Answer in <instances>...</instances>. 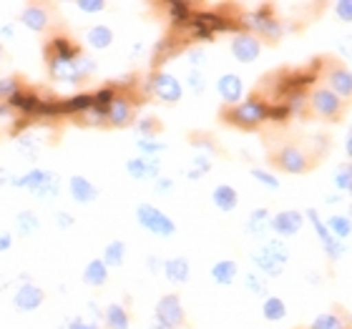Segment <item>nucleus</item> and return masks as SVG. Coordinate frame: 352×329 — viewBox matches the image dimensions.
Listing matches in <instances>:
<instances>
[{"mask_svg":"<svg viewBox=\"0 0 352 329\" xmlns=\"http://www.w3.org/2000/svg\"><path fill=\"white\" fill-rule=\"evenodd\" d=\"M21 23L28 30H36V33H43L51 23V15H48V8L41 5V3H30V5L23 8L21 13Z\"/></svg>","mask_w":352,"mask_h":329,"instance_id":"17","label":"nucleus"},{"mask_svg":"<svg viewBox=\"0 0 352 329\" xmlns=\"http://www.w3.org/2000/svg\"><path fill=\"white\" fill-rule=\"evenodd\" d=\"M244 286H247V289H250L252 294H257V297H267V279L257 277L254 271L244 277Z\"/></svg>","mask_w":352,"mask_h":329,"instance_id":"40","label":"nucleus"},{"mask_svg":"<svg viewBox=\"0 0 352 329\" xmlns=\"http://www.w3.org/2000/svg\"><path fill=\"white\" fill-rule=\"evenodd\" d=\"M305 216L309 219V224L315 227V231H317V236H320V244H322V249H324V254L330 256L332 262H338V259H342V254H345V249H342V242H338L335 236L327 231V227H324V221L317 216V212L315 209H307L305 212Z\"/></svg>","mask_w":352,"mask_h":329,"instance_id":"12","label":"nucleus"},{"mask_svg":"<svg viewBox=\"0 0 352 329\" xmlns=\"http://www.w3.org/2000/svg\"><path fill=\"white\" fill-rule=\"evenodd\" d=\"M162 271L171 284H186L191 274V264L186 256H174V259H166V262H164Z\"/></svg>","mask_w":352,"mask_h":329,"instance_id":"20","label":"nucleus"},{"mask_svg":"<svg viewBox=\"0 0 352 329\" xmlns=\"http://www.w3.org/2000/svg\"><path fill=\"white\" fill-rule=\"evenodd\" d=\"M217 91H219V95L229 106H236L239 98L244 95V83L236 73H224L219 81H217Z\"/></svg>","mask_w":352,"mask_h":329,"instance_id":"18","label":"nucleus"},{"mask_svg":"<svg viewBox=\"0 0 352 329\" xmlns=\"http://www.w3.org/2000/svg\"><path fill=\"white\" fill-rule=\"evenodd\" d=\"M186 86L194 91V93H204L206 91V78H204V73L201 71H191L189 73V78H186Z\"/></svg>","mask_w":352,"mask_h":329,"instance_id":"45","label":"nucleus"},{"mask_svg":"<svg viewBox=\"0 0 352 329\" xmlns=\"http://www.w3.org/2000/svg\"><path fill=\"white\" fill-rule=\"evenodd\" d=\"M126 174L133 181H156L162 176V161L156 156H139L126 161Z\"/></svg>","mask_w":352,"mask_h":329,"instance_id":"10","label":"nucleus"},{"mask_svg":"<svg viewBox=\"0 0 352 329\" xmlns=\"http://www.w3.org/2000/svg\"><path fill=\"white\" fill-rule=\"evenodd\" d=\"M10 186H18V189L30 191V194H33L36 198H41V201L56 198L60 194L58 174L45 171V168H33V171H28V174L13 176V179H10Z\"/></svg>","mask_w":352,"mask_h":329,"instance_id":"1","label":"nucleus"},{"mask_svg":"<svg viewBox=\"0 0 352 329\" xmlns=\"http://www.w3.org/2000/svg\"><path fill=\"white\" fill-rule=\"evenodd\" d=\"M0 36H3V38H13L15 36V28H13V25H3V28H0Z\"/></svg>","mask_w":352,"mask_h":329,"instance_id":"57","label":"nucleus"},{"mask_svg":"<svg viewBox=\"0 0 352 329\" xmlns=\"http://www.w3.org/2000/svg\"><path fill=\"white\" fill-rule=\"evenodd\" d=\"M56 224H58L60 229H71L76 224V219L68 212H58L56 214Z\"/></svg>","mask_w":352,"mask_h":329,"instance_id":"52","label":"nucleus"},{"mask_svg":"<svg viewBox=\"0 0 352 329\" xmlns=\"http://www.w3.org/2000/svg\"><path fill=\"white\" fill-rule=\"evenodd\" d=\"M270 219L272 214L270 209H257V212L250 214V219H247V231L252 236H264L270 231Z\"/></svg>","mask_w":352,"mask_h":329,"instance_id":"31","label":"nucleus"},{"mask_svg":"<svg viewBox=\"0 0 352 329\" xmlns=\"http://www.w3.org/2000/svg\"><path fill=\"white\" fill-rule=\"evenodd\" d=\"M335 13L340 15V21L342 23H350L352 21V0H340L338 5H335Z\"/></svg>","mask_w":352,"mask_h":329,"instance_id":"48","label":"nucleus"},{"mask_svg":"<svg viewBox=\"0 0 352 329\" xmlns=\"http://www.w3.org/2000/svg\"><path fill=\"white\" fill-rule=\"evenodd\" d=\"M252 176L257 179L259 183H262L264 189H270V191H277L282 183H279V179L274 174H270V171H264V168H252Z\"/></svg>","mask_w":352,"mask_h":329,"instance_id":"39","label":"nucleus"},{"mask_svg":"<svg viewBox=\"0 0 352 329\" xmlns=\"http://www.w3.org/2000/svg\"><path fill=\"white\" fill-rule=\"evenodd\" d=\"M166 10H169V18L176 23V25H186L191 18V5L189 3H184V0H176V3H169L166 5Z\"/></svg>","mask_w":352,"mask_h":329,"instance_id":"37","label":"nucleus"},{"mask_svg":"<svg viewBox=\"0 0 352 329\" xmlns=\"http://www.w3.org/2000/svg\"><path fill=\"white\" fill-rule=\"evenodd\" d=\"M109 282V269H106V264L101 259H91L86 264V269H83V284L88 286H103Z\"/></svg>","mask_w":352,"mask_h":329,"instance_id":"27","label":"nucleus"},{"mask_svg":"<svg viewBox=\"0 0 352 329\" xmlns=\"http://www.w3.org/2000/svg\"><path fill=\"white\" fill-rule=\"evenodd\" d=\"M191 168H197L199 174H206V171L212 168V156L197 154V159H194V166H191Z\"/></svg>","mask_w":352,"mask_h":329,"instance_id":"50","label":"nucleus"},{"mask_svg":"<svg viewBox=\"0 0 352 329\" xmlns=\"http://www.w3.org/2000/svg\"><path fill=\"white\" fill-rule=\"evenodd\" d=\"M94 106V93H78L71 98L58 101V116H71V113H83Z\"/></svg>","mask_w":352,"mask_h":329,"instance_id":"25","label":"nucleus"},{"mask_svg":"<svg viewBox=\"0 0 352 329\" xmlns=\"http://www.w3.org/2000/svg\"><path fill=\"white\" fill-rule=\"evenodd\" d=\"M154 322L164 324L166 329H179L186 324V312H184V304L179 294H166V297L159 299Z\"/></svg>","mask_w":352,"mask_h":329,"instance_id":"8","label":"nucleus"},{"mask_svg":"<svg viewBox=\"0 0 352 329\" xmlns=\"http://www.w3.org/2000/svg\"><path fill=\"white\" fill-rule=\"evenodd\" d=\"M174 51H176V45L171 43L169 38H166V41H162V43H159V45L154 48V63H164V60L169 58V56H171Z\"/></svg>","mask_w":352,"mask_h":329,"instance_id":"44","label":"nucleus"},{"mask_svg":"<svg viewBox=\"0 0 352 329\" xmlns=\"http://www.w3.org/2000/svg\"><path fill=\"white\" fill-rule=\"evenodd\" d=\"M21 81L15 76H8V78H0V103H8V98H13L18 91H21Z\"/></svg>","mask_w":352,"mask_h":329,"instance_id":"38","label":"nucleus"},{"mask_svg":"<svg viewBox=\"0 0 352 329\" xmlns=\"http://www.w3.org/2000/svg\"><path fill=\"white\" fill-rule=\"evenodd\" d=\"M236 274H239V264L234 259H221L212 266V279L221 286H232L234 284Z\"/></svg>","mask_w":352,"mask_h":329,"instance_id":"23","label":"nucleus"},{"mask_svg":"<svg viewBox=\"0 0 352 329\" xmlns=\"http://www.w3.org/2000/svg\"><path fill=\"white\" fill-rule=\"evenodd\" d=\"M146 266H148V271H151V274H159V271H162V266H164V262L159 259V256H148Z\"/></svg>","mask_w":352,"mask_h":329,"instance_id":"53","label":"nucleus"},{"mask_svg":"<svg viewBox=\"0 0 352 329\" xmlns=\"http://www.w3.org/2000/svg\"><path fill=\"white\" fill-rule=\"evenodd\" d=\"M10 179H13V176L8 174L6 168H0V186H6V183H10Z\"/></svg>","mask_w":352,"mask_h":329,"instance_id":"58","label":"nucleus"},{"mask_svg":"<svg viewBox=\"0 0 352 329\" xmlns=\"http://www.w3.org/2000/svg\"><path fill=\"white\" fill-rule=\"evenodd\" d=\"M148 86H151V93L164 103H179L184 95V86L179 83V78H174L171 73H164V71H156Z\"/></svg>","mask_w":352,"mask_h":329,"instance_id":"9","label":"nucleus"},{"mask_svg":"<svg viewBox=\"0 0 352 329\" xmlns=\"http://www.w3.org/2000/svg\"><path fill=\"white\" fill-rule=\"evenodd\" d=\"M262 315L267 322H282L287 317V304L279 297H264V304H262Z\"/></svg>","mask_w":352,"mask_h":329,"instance_id":"33","label":"nucleus"},{"mask_svg":"<svg viewBox=\"0 0 352 329\" xmlns=\"http://www.w3.org/2000/svg\"><path fill=\"white\" fill-rule=\"evenodd\" d=\"M48 73L51 78L60 83H78L81 76H78V68H76V60H48Z\"/></svg>","mask_w":352,"mask_h":329,"instance_id":"22","label":"nucleus"},{"mask_svg":"<svg viewBox=\"0 0 352 329\" xmlns=\"http://www.w3.org/2000/svg\"><path fill=\"white\" fill-rule=\"evenodd\" d=\"M101 319L106 329H129V312H126L124 304H116V302L103 309Z\"/></svg>","mask_w":352,"mask_h":329,"instance_id":"26","label":"nucleus"},{"mask_svg":"<svg viewBox=\"0 0 352 329\" xmlns=\"http://www.w3.org/2000/svg\"><path fill=\"white\" fill-rule=\"evenodd\" d=\"M10 247H13V234L3 231V234H0V251H8Z\"/></svg>","mask_w":352,"mask_h":329,"instance_id":"54","label":"nucleus"},{"mask_svg":"<svg viewBox=\"0 0 352 329\" xmlns=\"http://www.w3.org/2000/svg\"><path fill=\"white\" fill-rule=\"evenodd\" d=\"M171 189H174V179H169V176H159V179L154 181L156 194H169Z\"/></svg>","mask_w":352,"mask_h":329,"instance_id":"49","label":"nucleus"},{"mask_svg":"<svg viewBox=\"0 0 352 329\" xmlns=\"http://www.w3.org/2000/svg\"><path fill=\"white\" fill-rule=\"evenodd\" d=\"M0 63H3V45H0Z\"/></svg>","mask_w":352,"mask_h":329,"instance_id":"60","label":"nucleus"},{"mask_svg":"<svg viewBox=\"0 0 352 329\" xmlns=\"http://www.w3.org/2000/svg\"><path fill=\"white\" fill-rule=\"evenodd\" d=\"M212 198H214V206H217L219 212H234L236 206H239V194H236V189L234 186H229V183L217 186Z\"/></svg>","mask_w":352,"mask_h":329,"instance_id":"24","label":"nucleus"},{"mask_svg":"<svg viewBox=\"0 0 352 329\" xmlns=\"http://www.w3.org/2000/svg\"><path fill=\"white\" fill-rule=\"evenodd\" d=\"M302 227H305V214L297 212V209H285V212H277L270 219V229L279 236L300 234Z\"/></svg>","mask_w":352,"mask_h":329,"instance_id":"11","label":"nucleus"},{"mask_svg":"<svg viewBox=\"0 0 352 329\" xmlns=\"http://www.w3.org/2000/svg\"><path fill=\"white\" fill-rule=\"evenodd\" d=\"M43 302H45V292L36 284H21V289L13 297L15 309H21V312H36Z\"/></svg>","mask_w":352,"mask_h":329,"instance_id":"16","label":"nucleus"},{"mask_svg":"<svg viewBox=\"0 0 352 329\" xmlns=\"http://www.w3.org/2000/svg\"><path fill=\"white\" fill-rule=\"evenodd\" d=\"M239 25H247L250 30H254L252 36L257 38H267V41H279V36H282V25H279V21L274 18V15L270 13V5H262L257 10V13H252V15H244L242 21H239Z\"/></svg>","mask_w":352,"mask_h":329,"instance_id":"6","label":"nucleus"},{"mask_svg":"<svg viewBox=\"0 0 352 329\" xmlns=\"http://www.w3.org/2000/svg\"><path fill=\"white\" fill-rule=\"evenodd\" d=\"M159 128H162V124H159L156 118H151V116L136 121V131H139L141 136H156V131H159Z\"/></svg>","mask_w":352,"mask_h":329,"instance_id":"43","label":"nucleus"},{"mask_svg":"<svg viewBox=\"0 0 352 329\" xmlns=\"http://www.w3.org/2000/svg\"><path fill=\"white\" fill-rule=\"evenodd\" d=\"M86 307H88V312H94V315L98 317V319H101V317H103V309L98 307V304H96V302H88Z\"/></svg>","mask_w":352,"mask_h":329,"instance_id":"55","label":"nucleus"},{"mask_svg":"<svg viewBox=\"0 0 352 329\" xmlns=\"http://www.w3.org/2000/svg\"><path fill=\"white\" fill-rule=\"evenodd\" d=\"M38 103H41V98H38L36 93H30V91H25V88H21L13 98H8V106H10V109H18L21 113H25V116L36 113Z\"/></svg>","mask_w":352,"mask_h":329,"instance_id":"28","label":"nucleus"},{"mask_svg":"<svg viewBox=\"0 0 352 329\" xmlns=\"http://www.w3.org/2000/svg\"><path fill=\"white\" fill-rule=\"evenodd\" d=\"M38 229H41V221H38L36 212H21L18 216H15V234L18 236H30L36 234Z\"/></svg>","mask_w":352,"mask_h":329,"instance_id":"34","label":"nucleus"},{"mask_svg":"<svg viewBox=\"0 0 352 329\" xmlns=\"http://www.w3.org/2000/svg\"><path fill=\"white\" fill-rule=\"evenodd\" d=\"M136 148L141 151V156H159L166 151V141L156 139V136H141V139H136Z\"/></svg>","mask_w":352,"mask_h":329,"instance_id":"35","label":"nucleus"},{"mask_svg":"<svg viewBox=\"0 0 352 329\" xmlns=\"http://www.w3.org/2000/svg\"><path fill=\"white\" fill-rule=\"evenodd\" d=\"M63 329H101V327H98L96 322H88V319H81V317H71V319H66Z\"/></svg>","mask_w":352,"mask_h":329,"instance_id":"47","label":"nucleus"},{"mask_svg":"<svg viewBox=\"0 0 352 329\" xmlns=\"http://www.w3.org/2000/svg\"><path fill=\"white\" fill-rule=\"evenodd\" d=\"M81 56L78 45L74 41H68L66 36H56L45 45V60H76Z\"/></svg>","mask_w":352,"mask_h":329,"instance_id":"15","label":"nucleus"},{"mask_svg":"<svg viewBox=\"0 0 352 329\" xmlns=\"http://www.w3.org/2000/svg\"><path fill=\"white\" fill-rule=\"evenodd\" d=\"M307 101H309V109L315 111L320 118H324V121H340L342 109H345V101L338 98L327 88H315Z\"/></svg>","mask_w":352,"mask_h":329,"instance_id":"7","label":"nucleus"},{"mask_svg":"<svg viewBox=\"0 0 352 329\" xmlns=\"http://www.w3.org/2000/svg\"><path fill=\"white\" fill-rule=\"evenodd\" d=\"M224 121L232 126H239L244 131H252V128H259V126L267 121V103L257 95H252L247 101H239L236 106H229V109L221 111Z\"/></svg>","mask_w":352,"mask_h":329,"instance_id":"2","label":"nucleus"},{"mask_svg":"<svg viewBox=\"0 0 352 329\" xmlns=\"http://www.w3.org/2000/svg\"><path fill=\"white\" fill-rule=\"evenodd\" d=\"M335 186H338V189H342V191H350V186H352L350 163H345L342 168H338V171H335Z\"/></svg>","mask_w":352,"mask_h":329,"instance_id":"42","label":"nucleus"},{"mask_svg":"<svg viewBox=\"0 0 352 329\" xmlns=\"http://www.w3.org/2000/svg\"><path fill=\"white\" fill-rule=\"evenodd\" d=\"M324 227H327V231H330L338 242H345V239H350V234H352L350 216H345V214H335V216H330V219L324 221Z\"/></svg>","mask_w":352,"mask_h":329,"instance_id":"29","label":"nucleus"},{"mask_svg":"<svg viewBox=\"0 0 352 329\" xmlns=\"http://www.w3.org/2000/svg\"><path fill=\"white\" fill-rule=\"evenodd\" d=\"M201 176H204V174H199L197 168H186V179H189V181H199Z\"/></svg>","mask_w":352,"mask_h":329,"instance_id":"56","label":"nucleus"},{"mask_svg":"<svg viewBox=\"0 0 352 329\" xmlns=\"http://www.w3.org/2000/svg\"><path fill=\"white\" fill-rule=\"evenodd\" d=\"M106 124L116 126V128H124V126L133 124V106L126 95L116 93V98L109 103V109H106Z\"/></svg>","mask_w":352,"mask_h":329,"instance_id":"14","label":"nucleus"},{"mask_svg":"<svg viewBox=\"0 0 352 329\" xmlns=\"http://www.w3.org/2000/svg\"><path fill=\"white\" fill-rule=\"evenodd\" d=\"M232 53H234V58L239 63H252V60L259 58V53H262V43H259V38H254L252 33H236L232 38Z\"/></svg>","mask_w":352,"mask_h":329,"instance_id":"13","label":"nucleus"},{"mask_svg":"<svg viewBox=\"0 0 352 329\" xmlns=\"http://www.w3.org/2000/svg\"><path fill=\"white\" fill-rule=\"evenodd\" d=\"M272 166H277L285 174H307L312 168V159L297 144H285L272 154Z\"/></svg>","mask_w":352,"mask_h":329,"instance_id":"5","label":"nucleus"},{"mask_svg":"<svg viewBox=\"0 0 352 329\" xmlns=\"http://www.w3.org/2000/svg\"><path fill=\"white\" fill-rule=\"evenodd\" d=\"M136 221L141 224V229H146V231L162 236V239H169V236L176 234L174 219H169V214L162 212V209H156L154 204L136 206Z\"/></svg>","mask_w":352,"mask_h":329,"instance_id":"4","label":"nucleus"},{"mask_svg":"<svg viewBox=\"0 0 352 329\" xmlns=\"http://www.w3.org/2000/svg\"><path fill=\"white\" fill-rule=\"evenodd\" d=\"M86 41L91 48L103 51V48H109V45L113 43V30H111L109 25H94V28H88Z\"/></svg>","mask_w":352,"mask_h":329,"instance_id":"30","label":"nucleus"},{"mask_svg":"<svg viewBox=\"0 0 352 329\" xmlns=\"http://www.w3.org/2000/svg\"><path fill=\"white\" fill-rule=\"evenodd\" d=\"M76 68H78V76H81V81H86L88 76L96 73V63L94 58H88L86 53H81L78 58H76Z\"/></svg>","mask_w":352,"mask_h":329,"instance_id":"41","label":"nucleus"},{"mask_svg":"<svg viewBox=\"0 0 352 329\" xmlns=\"http://www.w3.org/2000/svg\"><path fill=\"white\" fill-rule=\"evenodd\" d=\"M76 8L83 13H101V10H106V3L103 0H78Z\"/></svg>","mask_w":352,"mask_h":329,"instance_id":"46","label":"nucleus"},{"mask_svg":"<svg viewBox=\"0 0 352 329\" xmlns=\"http://www.w3.org/2000/svg\"><path fill=\"white\" fill-rule=\"evenodd\" d=\"M151 329H166V327H164V324H159V322H154V324H151Z\"/></svg>","mask_w":352,"mask_h":329,"instance_id":"59","label":"nucleus"},{"mask_svg":"<svg viewBox=\"0 0 352 329\" xmlns=\"http://www.w3.org/2000/svg\"><path fill=\"white\" fill-rule=\"evenodd\" d=\"M327 91H332V93L338 95V98H350V93H352V76H350V71L347 68H342V66H338V68H332L330 73H327Z\"/></svg>","mask_w":352,"mask_h":329,"instance_id":"19","label":"nucleus"},{"mask_svg":"<svg viewBox=\"0 0 352 329\" xmlns=\"http://www.w3.org/2000/svg\"><path fill=\"white\" fill-rule=\"evenodd\" d=\"M309 329H347V324L335 312H324V315L315 317V322L309 324Z\"/></svg>","mask_w":352,"mask_h":329,"instance_id":"36","label":"nucleus"},{"mask_svg":"<svg viewBox=\"0 0 352 329\" xmlns=\"http://www.w3.org/2000/svg\"><path fill=\"white\" fill-rule=\"evenodd\" d=\"M68 189H71V196L78 201V204H91L98 198V189H96L94 183L88 181L86 176H71V181H68Z\"/></svg>","mask_w":352,"mask_h":329,"instance_id":"21","label":"nucleus"},{"mask_svg":"<svg viewBox=\"0 0 352 329\" xmlns=\"http://www.w3.org/2000/svg\"><path fill=\"white\" fill-rule=\"evenodd\" d=\"M189 63H191V71H199V68L204 66V51L201 48L189 51Z\"/></svg>","mask_w":352,"mask_h":329,"instance_id":"51","label":"nucleus"},{"mask_svg":"<svg viewBox=\"0 0 352 329\" xmlns=\"http://www.w3.org/2000/svg\"><path fill=\"white\" fill-rule=\"evenodd\" d=\"M124 256H126V244L121 239H116V242L106 244L101 262L106 264V269H118L124 264Z\"/></svg>","mask_w":352,"mask_h":329,"instance_id":"32","label":"nucleus"},{"mask_svg":"<svg viewBox=\"0 0 352 329\" xmlns=\"http://www.w3.org/2000/svg\"><path fill=\"white\" fill-rule=\"evenodd\" d=\"M252 262L267 277H279L285 271L287 262H289V249H287V244L282 239H270L262 249H257L252 254Z\"/></svg>","mask_w":352,"mask_h":329,"instance_id":"3","label":"nucleus"}]
</instances>
